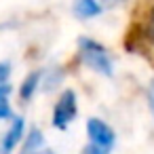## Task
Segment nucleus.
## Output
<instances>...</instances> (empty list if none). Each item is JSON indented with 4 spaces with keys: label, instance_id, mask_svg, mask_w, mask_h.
<instances>
[{
    "label": "nucleus",
    "instance_id": "3",
    "mask_svg": "<svg viewBox=\"0 0 154 154\" xmlns=\"http://www.w3.org/2000/svg\"><path fill=\"white\" fill-rule=\"evenodd\" d=\"M76 116V95L74 91H66L53 110V125L57 129H66Z\"/></svg>",
    "mask_w": 154,
    "mask_h": 154
},
{
    "label": "nucleus",
    "instance_id": "7",
    "mask_svg": "<svg viewBox=\"0 0 154 154\" xmlns=\"http://www.w3.org/2000/svg\"><path fill=\"white\" fill-rule=\"evenodd\" d=\"M42 139L45 137H42L40 129H32L28 139H26V143H23V148H21V154H36V150L42 146Z\"/></svg>",
    "mask_w": 154,
    "mask_h": 154
},
{
    "label": "nucleus",
    "instance_id": "13",
    "mask_svg": "<svg viewBox=\"0 0 154 154\" xmlns=\"http://www.w3.org/2000/svg\"><path fill=\"white\" fill-rule=\"evenodd\" d=\"M42 154H53V152H51V150H47V152H42Z\"/></svg>",
    "mask_w": 154,
    "mask_h": 154
},
{
    "label": "nucleus",
    "instance_id": "1",
    "mask_svg": "<svg viewBox=\"0 0 154 154\" xmlns=\"http://www.w3.org/2000/svg\"><path fill=\"white\" fill-rule=\"evenodd\" d=\"M78 49H80V61L85 66L93 68L95 72H101L103 76H112V59L103 45L82 36L78 38Z\"/></svg>",
    "mask_w": 154,
    "mask_h": 154
},
{
    "label": "nucleus",
    "instance_id": "10",
    "mask_svg": "<svg viewBox=\"0 0 154 154\" xmlns=\"http://www.w3.org/2000/svg\"><path fill=\"white\" fill-rule=\"evenodd\" d=\"M9 74H11V66H9L7 61H0V87H2V85H7Z\"/></svg>",
    "mask_w": 154,
    "mask_h": 154
},
{
    "label": "nucleus",
    "instance_id": "11",
    "mask_svg": "<svg viewBox=\"0 0 154 154\" xmlns=\"http://www.w3.org/2000/svg\"><path fill=\"white\" fill-rule=\"evenodd\" d=\"M148 99H150V108H152V112H154V82H152V87H150V91H148Z\"/></svg>",
    "mask_w": 154,
    "mask_h": 154
},
{
    "label": "nucleus",
    "instance_id": "6",
    "mask_svg": "<svg viewBox=\"0 0 154 154\" xmlns=\"http://www.w3.org/2000/svg\"><path fill=\"white\" fill-rule=\"evenodd\" d=\"M40 72H32L26 80H23V85H21V91H19V95H21V99L23 101H28V99H32V95H34V91H36V87H38V82H40Z\"/></svg>",
    "mask_w": 154,
    "mask_h": 154
},
{
    "label": "nucleus",
    "instance_id": "4",
    "mask_svg": "<svg viewBox=\"0 0 154 154\" xmlns=\"http://www.w3.org/2000/svg\"><path fill=\"white\" fill-rule=\"evenodd\" d=\"M21 137H23V118L15 116L11 129L5 133L2 139H0V154H11L15 150V146L21 141Z\"/></svg>",
    "mask_w": 154,
    "mask_h": 154
},
{
    "label": "nucleus",
    "instance_id": "2",
    "mask_svg": "<svg viewBox=\"0 0 154 154\" xmlns=\"http://www.w3.org/2000/svg\"><path fill=\"white\" fill-rule=\"evenodd\" d=\"M87 133H89V143H95L108 152H112L114 141H116V133L99 118H89L87 122Z\"/></svg>",
    "mask_w": 154,
    "mask_h": 154
},
{
    "label": "nucleus",
    "instance_id": "5",
    "mask_svg": "<svg viewBox=\"0 0 154 154\" xmlns=\"http://www.w3.org/2000/svg\"><path fill=\"white\" fill-rule=\"evenodd\" d=\"M72 11L78 19H89V17H97L101 13V5L97 0H74Z\"/></svg>",
    "mask_w": 154,
    "mask_h": 154
},
{
    "label": "nucleus",
    "instance_id": "8",
    "mask_svg": "<svg viewBox=\"0 0 154 154\" xmlns=\"http://www.w3.org/2000/svg\"><path fill=\"white\" fill-rule=\"evenodd\" d=\"M9 95H11V87L2 85V87H0V120L13 118V110L9 106Z\"/></svg>",
    "mask_w": 154,
    "mask_h": 154
},
{
    "label": "nucleus",
    "instance_id": "12",
    "mask_svg": "<svg viewBox=\"0 0 154 154\" xmlns=\"http://www.w3.org/2000/svg\"><path fill=\"white\" fill-rule=\"evenodd\" d=\"M101 2L106 5V7H116V5H120L122 0H101Z\"/></svg>",
    "mask_w": 154,
    "mask_h": 154
},
{
    "label": "nucleus",
    "instance_id": "9",
    "mask_svg": "<svg viewBox=\"0 0 154 154\" xmlns=\"http://www.w3.org/2000/svg\"><path fill=\"white\" fill-rule=\"evenodd\" d=\"M146 38L154 45V7L150 11V19H148V26H146Z\"/></svg>",
    "mask_w": 154,
    "mask_h": 154
}]
</instances>
